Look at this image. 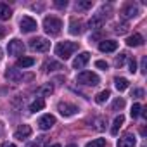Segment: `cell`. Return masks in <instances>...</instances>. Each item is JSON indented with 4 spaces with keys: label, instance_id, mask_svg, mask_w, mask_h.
<instances>
[{
    "label": "cell",
    "instance_id": "836d02e7",
    "mask_svg": "<svg viewBox=\"0 0 147 147\" xmlns=\"http://www.w3.org/2000/svg\"><path fill=\"white\" fill-rule=\"evenodd\" d=\"M131 97H135V99L144 97V90H142V88H135V90H133V94H131Z\"/></svg>",
    "mask_w": 147,
    "mask_h": 147
},
{
    "label": "cell",
    "instance_id": "ba28073f",
    "mask_svg": "<svg viewBox=\"0 0 147 147\" xmlns=\"http://www.w3.org/2000/svg\"><path fill=\"white\" fill-rule=\"evenodd\" d=\"M88 61H90V54L88 52H82L80 55H76L75 61H73V67H75V69H83Z\"/></svg>",
    "mask_w": 147,
    "mask_h": 147
},
{
    "label": "cell",
    "instance_id": "8d00e7d4",
    "mask_svg": "<svg viewBox=\"0 0 147 147\" xmlns=\"http://www.w3.org/2000/svg\"><path fill=\"white\" fill-rule=\"evenodd\" d=\"M145 66H147V59L144 57V59H142V64H140V71H142V73H147V69H145Z\"/></svg>",
    "mask_w": 147,
    "mask_h": 147
},
{
    "label": "cell",
    "instance_id": "4fadbf2b",
    "mask_svg": "<svg viewBox=\"0 0 147 147\" xmlns=\"http://www.w3.org/2000/svg\"><path fill=\"white\" fill-rule=\"evenodd\" d=\"M30 135H31V126H30V125H21V126L14 131V138H18V140L28 138Z\"/></svg>",
    "mask_w": 147,
    "mask_h": 147
},
{
    "label": "cell",
    "instance_id": "603a6c76",
    "mask_svg": "<svg viewBox=\"0 0 147 147\" xmlns=\"http://www.w3.org/2000/svg\"><path fill=\"white\" fill-rule=\"evenodd\" d=\"M109 97H111V92H109V90H102V92H99V94L95 95V102H97V104H104Z\"/></svg>",
    "mask_w": 147,
    "mask_h": 147
},
{
    "label": "cell",
    "instance_id": "7a4b0ae2",
    "mask_svg": "<svg viewBox=\"0 0 147 147\" xmlns=\"http://www.w3.org/2000/svg\"><path fill=\"white\" fill-rule=\"evenodd\" d=\"M43 28H45L47 35L57 36V35L61 33V30H62V21L57 19V18H54V16H47V18L43 19Z\"/></svg>",
    "mask_w": 147,
    "mask_h": 147
},
{
    "label": "cell",
    "instance_id": "8fae6325",
    "mask_svg": "<svg viewBox=\"0 0 147 147\" xmlns=\"http://www.w3.org/2000/svg\"><path fill=\"white\" fill-rule=\"evenodd\" d=\"M5 78L11 80V82H14V83H18V82H21L24 76H23V73H21L19 69H16V67H9V69L5 71Z\"/></svg>",
    "mask_w": 147,
    "mask_h": 147
},
{
    "label": "cell",
    "instance_id": "30bf717a",
    "mask_svg": "<svg viewBox=\"0 0 147 147\" xmlns=\"http://www.w3.org/2000/svg\"><path fill=\"white\" fill-rule=\"evenodd\" d=\"M54 125H55V118H54L52 114H45V116H42V118L38 119V126H40L42 130H50Z\"/></svg>",
    "mask_w": 147,
    "mask_h": 147
},
{
    "label": "cell",
    "instance_id": "4316f807",
    "mask_svg": "<svg viewBox=\"0 0 147 147\" xmlns=\"http://www.w3.org/2000/svg\"><path fill=\"white\" fill-rule=\"evenodd\" d=\"M142 106L140 104H133V107H131V111H130V114H131V118H138L140 114H142Z\"/></svg>",
    "mask_w": 147,
    "mask_h": 147
},
{
    "label": "cell",
    "instance_id": "ac0fdd59",
    "mask_svg": "<svg viewBox=\"0 0 147 147\" xmlns=\"http://www.w3.org/2000/svg\"><path fill=\"white\" fill-rule=\"evenodd\" d=\"M82 31H83V23H82V21H76V19H71L69 33H71V35H80Z\"/></svg>",
    "mask_w": 147,
    "mask_h": 147
},
{
    "label": "cell",
    "instance_id": "7c38bea8",
    "mask_svg": "<svg viewBox=\"0 0 147 147\" xmlns=\"http://www.w3.org/2000/svg\"><path fill=\"white\" fill-rule=\"evenodd\" d=\"M121 16H123L125 19H131V18L138 16V9H137L133 4H126V5L121 9Z\"/></svg>",
    "mask_w": 147,
    "mask_h": 147
},
{
    "label": "cell",
    "instance_id": "f546056e",
    "mask_svg": "<svg viewBox=\"0 0 147 147\" xmlns=\"http://www.w3.org/2000/svg\"><path fill=\"white\" fill-rule=\"evenodd\" d=\"M125 61H126V52H121L118 57H116V61H114V64H116V67H121L123 64H125Z\"/></svg>",
    "mask_w": 147,
    "mask_h": 147
},
{
    "label": "cell",
    "instance_id": "4dcf8cb0",
    "mask_svg": "<svg viewBox=\"0 0 147 147\" xmlns=\"http://www.w3.org/2000/svg\"><path fill=\"white\" fill-rule=\"evenodd\" d=\"M125 107V99H116L113 102V111H118V109H123Z\"/></svg>",
    "mask_w": 147,
    "mask_h": 147
},
{
    "label": "cell",
    "instance_id": "60d3db41",
    "mask_svg": "<svg viewBox=\"0 0 147 147\" xmlns=\"http://www.w3.org/2000/svg\"><path fill=\"white\" fill-rule=\"evenodd\" d=\"M66 147H78V145H75V144H69V145H66Z\"/></svg>",
    "mask_w": 147,
    "mask_h": 147
},
{
    "label": "cell",
    "instance_id": "f1b7e54d",
    "mask_svg": "<svg viewBox=\"0 0 147 147\" xmlns=\"http://www.w3.org/2000/svg\"><path fill=\"white\" fill-rule=\"evenodd\" d=\"M38 92H40L42 95H50V94L54 92V87H52L50 83H47L45 87H40V88H38Z\"/></svg>",
    "mask_w": 147,
    "mask_h": 147
},
{
    "label": "cell",
    "instance_id": "d590c367",
    "mask_svg": "<svg viewBox=\"0 0 147 147\" xmlns=\"http://www.w3.org/2000/svg\"><path fill=\"white\" fill-rule=\"evenodd\" d=\"M104 125H106V119H104V118H99V119H97V126H95V128H97V130H104Z\"/></svg>",
    "mask_w": 147,
    "mask_h": 147
},
{
    "label": "cell",
    "instance_id": "d6986e66",
    "mask_svg": "<svg viewBox=\"0 0 147 147\" xmlns=\"http://www.w3.org/2000/svg\"><path fill=\"white\" fill-rule=\"evenodd\" d=\"M123 123H125V116H123V114L116 116V118H114V123H113V128H111V133H113V135H118V131H119V128L123 126Z\"/></svg>",
    "mask_w": 147,
    "mask_h": 147
},
{
    "label": "cell",
    "instance_id": "44dd1931",
    "mask_svg": "<svg viewBox=\"0 0 147 147\" xmlns=\"http://www.w3.org/2000/svg\"><path fill=\"white\" fill-rule=\"evenodd\" d=\"M35 64V59L33 57H19L18 59V67H30Z\"/></svg>",
    "mask_w": 147,
    "mask_h": 147
},
{
    "label": "cell",
    "instance_id": "2e32d148",
    "mask_svg": "<svg viewBox=\"0 0 147 147\" xmlns=\"http://www.w3.org/2000/svg\"><path fill=\"white\" fill-rule=\"evenodd\" d=\"M142 43H144V36L140 33H133L131 36L126 38V45L128 47H140Z\"/></svg>",
    "mask_w": 147,
    "mask_h": 147
},
{
    "label": "cell",
    "instance_id": "b9f144b4",
    "mask_svg": "<svg viewBox=\"0 0 147 147\" xmlns=\"http://www.w3.org/2000/svg\"><path fill=\"white\" fill-rule=\"evenodd\" d=\"M49 147H61L59 144H54V145H49Z\"/></svg>",
    "mask_w": 147,
    "mask_h": 147
},
{
    "label": "cell",
    "instance_id": "7402d4cb",
    "mask_svg": "<svg viewBox=\"0 0 147 147\" xmlns=\"http://www.w3.org/2000/svg\"><path fill=\"white\" fill-rule=\"evenodd\" d=\"M114 87L119 90V92H125L128 88V80L126 78H116L114 80Z\"/></svg>",
    "mask_w": 147,
    "mask_h": 147
},
{
    "label": "cell",
    "instance_id": "277c9868",
    "mask_svg": "<svg viewBox=\"0 0 147 147\" xmlns=\"http://www.w3.org/2000/svg\"><path fill=\"white\" fill-rule=\"evenodd\" d=\"M30 47H31L33 50H36V52H47V50L50 49V42H49L47 38L36 36V38L30 40Z\"/></svg>",
    "mask_w": 147,
    "mask_h": 147
},
{
    "label": "cell",
    "instance_id": "ffe728a7",
    "mask_svg": "<svg viewBox=\"0 0 147 147\" xmlns=\"http://www.w3.org/2000/svg\"><path fill=\"white\" fill-rule=\"evenodd\" d=\"M45 107V100L43 99H35L31 104H30V113H36V111H42Z\"/></svg>",
    "mask_w": 147,
    "mask_h": 147
},
{
    "label": "cell",
    "instance_id": "5bb4252c",
    "mask_svg": "<svg viewBox=\"0 0 147 147\" xmlns=\"http://www.w3.org/2000/svg\"><path fill=\"white\" fill-rule=\"evenodd\" d=\"M116 49H118V42H114V40H102L99 43L100 52H114Z\"/></svg>",
    "mask_w": 147,
    "mask_h": 147
},
{
    "label": "cell",
    "instance_id": "1f68e13d",
    "mask_svg": "<svg viewBox=\"0 0 147 147\" xmlns=\"http://www.w3.org/2000/svg\"><path fill=\"white\" fill-rule=\"evenodd\" d=\"M45 142V137H40V140H36V142H31V144H28L26 147H42V144Z\"/></svg>",
    "mask_w": 147,
    "mask_h": 147
},
{
    "label": "cell",
    "instance_id": "5b68a950",
    "mask_svg": "<svg viewBox=\"0 0 147 147\" xmlns=\"http://www.w3.org/2000/svg\"><path fill=\"white\" fill-rule=\"evenodd\" d=\"M7 50H9L11 55L19 57V55L24 54V43H23L21 40H18V38H12V40L9 42V45H7Z\"/></svg>",
    "mask_w": 147,
    "mask_h": 147
},
{
    "label": "cell",
    "instance_id": "8992f818",
    "mask_svg": "<svg viewBox=\"0 0 147 147\" xmlns=\"http://www.w3.org/2000/svg\"><path fill=\"white\" fill-rule=\"evenodd\" d=\"M19 26H21V31H23V33H31V31H35V30L38 28L36 21H35L33 18H30V16H24V18L21 19Z\"/></svg>",
    "mask_w": 147,
    "mask_h": 147
},
{
    "label": "cell",
    "instance_id": "3957f363",
    "mask_svg": "<svg viewBox=\"0 0 147 147\" xmlns=\"http://www.w3.org/2000/svg\"><path fill=\"white\" fill-rule=\"evenodd\" d=\"M99 76L95 75V73H92V71H83V73H80V75L76 76V83L78 85H88V87H95V85H99Z\"/></svg>",
    "mask_w": 147,
    "mask_h": 147
},
{
    "label": "cell",
    "instance_id": "83f0119b",
    "mask_svg": "<svg viewBox=\"0 0 147 147\" xmlns=\"http://www.w3.org/2000/svg\"><path fill=\"white\" fill-rule=\"evenodd\" d=\"M114 31H116L118 35H125V33L128 31V24H126V23H121V24H116V26H114Z\"/></svg>",
    "mask_w": 147,
    "mask_h": 147
},
{
    "label": "cell",
    "instance_id": "52a82bcc",
    "mask_svg": "<svg viewBox=\"0 0 147 147\" xmlns=\"http://www.w3.org/2000/svg\"><path fill=\"white\" fill-rule=\"evenodd\" d=\"M57 111H59L62 116H73V114L78 113V107L73 106V104H69V102H59Z\"/></svg>",
    "mask_w": 147,
    "mask_h": 147
},
{
    "label": "cell",
    "instance_id": "9c48e42d",
    "mask_svg": "<svg viewBox=\"0 0 147 147\" xmlns=\"http://www.w3.org/2000/svg\"><path fill=\"white\" fill-rule=\"evenodd\" d=\"M104 23H106V16L100 12V14H95V16L88 21V26H90V30H100V28L104 26Z\"/></svg>",
    "mask_w": 147,
    "mask_h": 147
},
{
    "label": "cell",
    "instance_id": "e575fe53",
    "mask_svg": "<svg viewBox=\"0 0 147 147\" xmlns=\"http://www.w3.org/2000/svg\"><path fill=\"white\" fill-rule=\"evenodd\" d=\"M95 66H97V67H100V69H104V71L109 67V64H107L106 61H97V62H95Z\"/></svg>",
    "mask_w": 147,
    "mask_h": 147
},
{
    "label": "cell",
    "instance_id": "cb8c5ba5",
    "mask_svg": "<svg viewBox=\"0 0 147 147\" xmlns=\"http://www.w3.org/2000/svg\"><path fill=\"white\" fill-rule=\"evenodd\" d=\"M57 69H64V67H62V64L54 62V61H50V62H47V64H45V71H57Z\"/></svg>",
    "mask_w": 147,
    "mask_h": 147
},
{
    "label": "cell",
    "instance_id": "9a60e30c",
    "mask_svg": "<svg viewBox=\"0 0 147 147\" xmlns=\"http://www.w3.org/2000/svg\"><path fill=\"white\" fill-rule=\"evenodd\" d=\"M135 144H137V138L135 135H130V133L118 140V147H135Z\"/></svg>",
    "mask_w": 147,
    "mask_h": 147
},
{
    "label": "cell",
    "instance_id": "f35d334b",
    "mask_svg": "<svg viewBox=\"0 0 147 147\" xmlns=\"http://www.w3.org/2000/svg\"><path fill=\"white\" fill-rule=\"evenodd\" d=\"M5 33H7V30H5L4 26H0V38H4V36H5Z\"/></svg>",
    "mask_w": 147,
    "mask_h": 147
},
{
    "label": "cell",
    "instance_id": "e0dca14e",
    "mask_svg": "<svg viewBox=\"0 0 147 147\" xmlns=\"http://www.w3.org/2000/svg\"><path fill=\"white\" fill-rule=\"evenodd\" d=\"M11 18H12L11 7H9L7 4H4V2H0V19H2V21H7V19H11Z\"/></svg>",
    "mask_w": 147,
    "mask_h": 147
},
{
    "label": "cell",
    "instance_id": "7bdbcfd3",
    "mask_svg": "<svg viewBox=\"0 0 147 147\" xmlns=\"http://www.w3.org/2000/svg\"><path fill=\"white\" fill-rule=\"evenodd\" d=\"M0 57H2V50H0Z\"/></svg>",
    "mask_w": 147,
    "mask_h": 147
},
{
    "label": "cell",
    "instance_id": "484cf974",
    "mask_svg": "<svg viewBox=\"0 0 147 147\" xmlns=\"http://www.w3.org/2000/svg\"><path fill=\"white\" fill-rule=\"evenodd\" d=\"M87 147H106V138H95L87 144Z\"/></svg>",
    "mask_w": 147,
    "mask_h": 147
},
{
    "label": "cell",
    "instance_id": "d4e9b609",
    "mask_svg": "<svg viewBox=\"0 0 147 147\" xmlns=\"http://www.w3.org/2000/svg\"><path fill=\"white\" fill-rule=\"evenodd\" d=\"M92 5H94L92 0H82V2H78V4H76V7H78V9H82V11L92 9Z\"/></svg>",
    "mask_w": 147,
    "mask_h": 147
},
{
    "label": "cell",
    "instance_id": "6da1fadb",
    "mask_svg": "<svg viewBox=\"0 0 147 147\" xmlns=\"http://www.w3.org/2000/svg\"><path fill=\"white\" fill-rule=\"evenodd\" d=\"M78 50V43L75 42H61L57 47H55V55L61 57V59H69L73 54Z\"/></svg>",
    "mask_w": 147,
    "mask_h": 147
},
{
    "label": "cell",
    "instance_id": "74e56055",
    "mask_svg": "<svg viewBox=\"0 0 147 147\" xmlns=\"http://www.w3.org/2000/svg\"><path fill=\"white\" fill-rule=\"evenodd\" d=\"M66 5H67L66 0H57V2H55V7H61V9H62V7H66Z\"/></svg>",
    "mask_w": 147,
    "mask_h": 147
},
{
    "label": "cell",
    "instance_id": "d6a6232c",
    "mask_svg": "<svg viewBox=\"0 0 147 147\" xmlns=\"http://www.w3.org/2000/svg\"><path fill=\"white\" fill-rule=\"evenodd\" d=\"M128 67H130V69H128L130 73H135V71H137V62H135V59H130V62H128Z\"/></svg>",
    "mask_w": 147,
    "mask_h": 147
},
{
    "label": "cell",
    "instance_id": "ab89813d",
    "mask_svg": "<svg viewBox=\"0 0 147 147\" xmlns=\"http://www.w3.org/2000/svg\"><path fill=\"white\" fill-rule=\"evenodd\" d=\"M2 147H16V145H14V144H11V142H4V144H2Z\"/></svg>",
    "mask_w": 147,
    "mask_h": 147
}]
</instances>
